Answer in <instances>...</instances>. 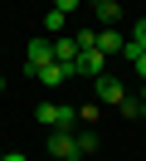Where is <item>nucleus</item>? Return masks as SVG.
I'll use <instances>...</instances> for the list:
<instances>
[{"instance_id": "1", "label": "nucleus", "mask_w": 146, "mask_h": 161, "mask_svg": "<svg viewBox=\"0 0 146 161\" xmlns=\"http://www.w3.org/2000/svg\"><path fill=\"white\" fill-rule=\"evenodd\" d=\"M34 122H44L49 132H73L78 127V108H68V103H39Z\"/></svg>"}, {"instance_id": "2", "label": "nucleus", "mask_w": 146, "mask_h": 161, "mask_svg": "<svg viewBox=\"0 0 146 161\" xmlns=\"http://www.w3.org/2000/svg\"><path fill=\"white\" fill-rule=\"evenodd\" d=\"M93 98H97V108H122L127 88L112 78V73H102V78H93Z\"/></svg>"}, {"instance_id": "3", "label": "nucleus", "mask_w": 146, "mask_h": 161, "mask_svg": "<svg viewBox=\"0 0 146 161\" xmlns=\"http://www.w3.org/2000/svg\"><path fill=\"white\" fill-rule=\"evenodd\" d=\"M107 73V54H97V49H83L73 59V78H102Z\"/></svg>"}, {"instance_id": "4", "label": "nucleus", "mask_w": 146, "mask_h": 161, "mask_svg": "<svg viewBox=\"0 0 146 161\" xmlns=\"http://www.w3.org/2000/svg\"><path fill=\"white\" fill-rule=\"evenodd\" d=\"M49 64H54V39H29V49H24V69L39 73V69H49Z\"/></svg>"}, {"instance_id": "5", "label": "nucleus", "mask_w": 146, "mask_h": 161, "mask_svg": "<svg viewBox=\"0 0 146 161\" xmlns=\"http://www.w3.org/2000/svg\"><path fill=\"white\" fill-rule=\"evenodd\" d=\"M49 156L73 161V156H78V137H73V132H49Z\"/></svg>"}, {"instance_id": "6", "label": "nucleus", "mask_w": 146, "mask_h": 161, "mask_svg": "<svg viewBox=\"0 0 146 161\" xmlns=\"http://www.w3.org/2000/svg\"><path fill=\"white\" fill-rule=\"evenodd\" d=\"M34 78L44 83V88H58V83H68V78H73V64H49V69H39Z\"/></svg>"}, {"instance_id": "7", "label": "nucleus", "mask_w": 146, "mask_h": 161, "mask_svg": "<svg viewBox=\"0 0 146 161\" xmlns=\"http://www.w3.org/2000/svg\"><path fill=\"white\" fill-rule=\"evenodd\" d=\"M93 10H97V25L102 30H117V20H122V5L117 0H93Z\"/></svg>"}, {"instance_id": "8", "label": "nucleus", "mask_w": 146, "mask_h": 161, "mask_svg": "<svg viewBox=\"0 0 146 161\" xmlns=\"http://www.w3.org/2000/svg\"><path fill=\"white\" fill-rule=\"evenodd\" d=\"M122 44H127V39H122V34H117V30H97V44H93V49L112 59V54H122Z\"/></svg>"}, {"instance_id": "9", "label": "nucleus", "mask_w": 146, "mask_h": 161, "mask_svg": "<svg viewBox=\"0 0 146 161\" xmlns=\"http://www.w3.org/2000/svg\"><path fill=\"white\" fill-rule=\"evenodd\" d=\"M78 59V39H73V34H58V39H54V64H73Z\"/></svg>"}, {"instance_id": "10", "label": "nucleus", "mask_w": 146, "mask_h": 161, "mask_svg": "<svg viewBox=\"0 0 146 161\" xmlns=\"http://www.w3.org/2000/svg\"><path fill=\"white\" fill-rule=\"evenodd\" d=\"M63 20H68V15L49 10V15H44V34H54V39H58V34H63Z\"/></svg>"}, {"instance_id": "11", "label": "nucleus", "mask_w": 146, "mask_h": 161, "mask_svg": "<svg viewBox=\"0 0 146 161\" xmlns=\"http://www.w3.org/2000/svg\"><path fill=\"white\" fill-rule=\"evenodd\" d=\"M88 151H97V132H78V156H88Z\"/></svg>"}, {"instance_id": "12", "label": "nucleus", "mask_w": 146, "mask_h": 161, "mask_svg": "<svg viewBox=\"0 0 146 161\" xmlns=\"http://www.w3.org/2000/svg\"><path fill=\"white\" fill-rule=\"evenodd\" d=\"M132 44H136V49H146V20L132 25Z\"/></svg>"}, {"instance_id": "13", "label": "nucleus", "mask_w": 146, "mask_h": 161, "mask_svg": "<svg viewBox=\"0 0 146 161\" xmlns=\"http://www.w3.org/2000/svg\"><path fill=\"white\" fill-rule=\"evenodd\" d=\"M78 5H83V0H54V10H58V15H73Z\"/></svg>"}, {"instance_id": "14", "label": "nucleus", "mask_w": 146, "mask_h": 161, "mask_svg": "<svg viewBox=\"0 0 146 161\" xmlns=\"http://www.w3.org/2000/svg\"><path fill=\"white\" fill-rule=\"evenodd\" d=\"M132 69H136V78L146 83V54H136V59H132Z\"/></svg>"}, {"instance_id": "15", "label": "nucleus", "mask_w": 146, "mask_h": 161, "mask_svg": "<svg viewBox=\"0 0 146 161\" xmlns=\"http://www.w3.org/2000/svg\"><path fill=\"white\" fill-rule=\"evenodd\" d=\"M5 161H29V156H19V151H5Z\"/></svg>"}, {"instance_id": "16", "label": "nucleus", "mask_w": 146, "mask_h": 161, "mask_svg": "<svg viewBox=\"0 0 146 161\" xmlns=\"http://www.w3.org/2000/svg\"><path fill=\"white\" fill-rule=\"evenodd\" d=\"M141 117H146V98H141Z\"/></svg>"}, {"instance_id": "17", "label": "nucleus", "mask_w": 146, "mask_h": 161, "mask_svg": "<svg viewBox=\"0 0 146 161\" xmlns=\"http://www.w3.org/2000/svg\"><path fill=\"white\" fill-rule=\"evenodd\" d=\"M0 88H5V83H0Z\"/></svg>"}, {"instance_id": "18", "label": "nucleus", "mask_w": 146, "mask_h": 161, "mask_svg": "<svg viewBox=\"0 0 146 161\" xmlns=\"http://www.w3.org/2000/svg\"><path fill=\"white\" fill-rule=\"evenodd\" d=\"M0 161H5V156H0Z\"/></svg>"}]
</instances>
